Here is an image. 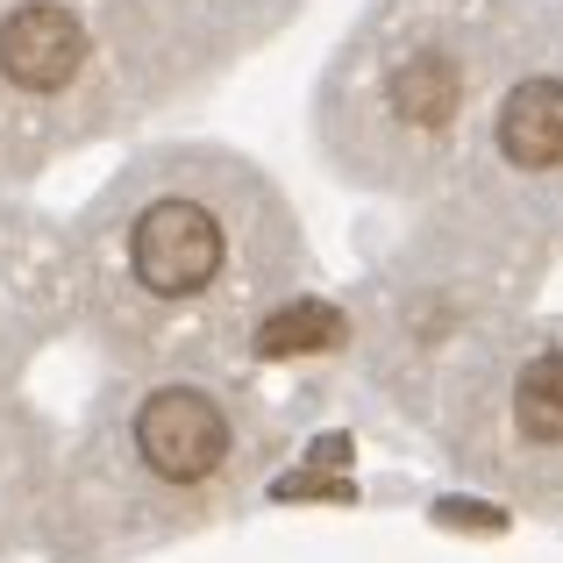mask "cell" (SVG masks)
Segmentation results:
<instances>
[{
    "instance_id": "8992f818",
    "label": "cell",
    "mask_w": 563,
    "mask_h": 563,
    "mask_svg": "<svg viewBox=\"0 0 563 563\" xmlns=\"http://www.w3.org/2000/svg\"><path fill=\"white\" fill-rule=\"evenodd\" d=\"M57 307H71L65 243L0 221V364H8V343L29 350V335H36Z\"/></svg>"
},
{
    "instance_id": "277c9868",
    "label": "cell",
    "mask_w": 563,
    "mask_h": 563,
    "mask_svg": "<svg viewBox=\"0 0 563 563\" xmlns=\"http://www.w3.org/2000/svg\"><path fill=\"white\" fill-rule=\"evenodd\" d=\"M93 478L122 514H207L229 499L235 471H243V413L207 372H157L100 435L86 442Z\"/></svg>"
},
{
    "instance_id": "6da1fadb",
    "label": "cell",
    "mask_w": 563,
    "mask_h": 563,
    "mask_svg": "<svg viewBox=\"0 0 563 563\" xmlns=\"http://www.w3.org/2000/svg\"><path fill=\"white\" fill-rule=\"evenodd\" d=\"M300 221L257 165L221 151H157L93 200L65 235L71 307L129 364L207 372L229 343H257L300 292Z\"/></svg>"
},
{
    "instance_id": "5b68a950",
    "label": "cell",
    "mask_w": 563,
    "mask_h": 563,
    "mask_svg": "<svg viewBox=\"0 0 563 563\" xmlns=\"http://www.w3.org/2000/svg\"><path fill=\"white\" fill-rule=\"evenodd\" d=\"M464 172L485 229L514 243L563 235V36H514Z\"/></svg>"
},
{
    "instance_id": "7a4b0ae2",
    "label": "cell",
    "mask_w": 563,
    "mask_h": 563,
    "mask_svg": "<svg viewBox=\"0 0 563 563\" xmlns=\"http://www.w3.org/2000/svg\"><path fill=\"white\" fill-rule=\"evenodd\" d=\"M507 51L514 29L493 0H385L335 51L321 86V143L335 172L385 192L456 179Z\"/></svg>"
},
{
    "instance_id": "3957f363",
    "label": "cell",
    "mask_w": 563,
    "mask_h": 563,
    "mask_svg": "<svg viewBox=\"0 0 563 563\" xmlns=\"http://www.w3.org/2000/svg\"><path fill=\"white\" fill-rule=\"evenodd\" d=\"M450 464L536 507H563V321H514L435 399Z\"/></svg>"
}]
</instances>
